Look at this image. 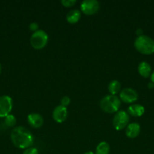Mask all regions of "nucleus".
I'll list each match as a JSON object with an SVG mask.
<instances>
[{
  "label": "nucleus",
  "instance_id": "obj_1",
  "mask_svg": "<svg viewBox=\"0 0 154 154\" xmlns=\"http://www.w3.org/2000/svg\"><path fill=\"white\" fill-rule=\"evenodd\" d=\"M11 139L16 147L19 149H27L31 147L34 142L33 134L27 128L17 126L11 132Z\"/></svg>",
  "mask_w": 154,
  "mask_h": 154
},
{
  "label": "nucleus",
  "instance_id": "obj_2",
  "mask_svg": "<svg viewBox=\"0 0 154 154\" xmlns=\"http://www.w3.org/2000/svg\"><path fill=\"white\" fill-rule=\"evenodd\" d=\"M134 48L140 54H152L154 53V40L145 35L138 36L134 41Z\"/></svg>",
  "mask_w": 154,
  "mask_h": 154
},
{
  "label": "nucleus",
  "instance_id": "obj_3",
  "mask_svg": "<svg viewBox=\"0 0 154 154\" xmlns=\"http://www.w3.org/2000/svg\"><path fill=\"white\" fill-rule=\"evenodd\" d=\"M120 105L121 100L119 98L113 95L104 96L100 102V107L101 110L108 114H113L119 111Z\"/></svg>",
  "mask_w": 154,
  "mask_h": 154
},
{
  "label": "nucleus",
  "instance_id": "obj_4",
  "mask_svg": "<svg viewBox=\"0 0 154 154\" xmlns=\"http://www.w3.org/2000/svg\"><path fill=\"white\" fill-rule=\"evenodd\" d=\"M48 42V35L42 29H39L33 32L30 38L31 46L36 50H41L45 48Z\"/></svg>",
  "mask_w": 154,
  "mask_h": 154
},
{
  "label": "nucleus",
  "instance_id": "obj_5",
  "mask_svg": "<svg viewBox=\"0 0 154 154\" xmlns=\"http://www.w3.org/2000/svg\"><path fill=\"white\" fill-rule=\"evenodd\" d=\"M129 114L125 111H119L115 114L113 119V127L116 130H122L127 127L129 122Z\"/></svg>",
  "mask_w": 154,
  "mask_h": 154
},
{
  "label": "nucleus",
  "instance_id": "obj_6",
  "mask_svg": "<svg viewBox=\"0 0 154 154\" xmlns=\"http://www.w3.org/2000/svg\"><path fill=\"white\" fill-rule=\"evenodd\" d=\"M81 11L86 15H93L98 13L100 4L97 0H85L81 3Z\"/></svg>",
  "mask_w": 154,
  "mask_h": 154
},
{
  "label": "nucleus",
  "instance_id": "obj_7",
  "mask_svg": "<svg viewBox=\"0 0 154 154\" xmlns=\"http://www.w3.org/2000/svg\"><path fill=\"white\" fill-rule=\"evenodd\" d=\"M13 107V101L8 96H0V117L9 115Z\"/></svg>",
  "mask_w": 154,
  "mask_h": 154
},
{
  "label": "nucleus",
  "instance_id": "obj_8",
  "mask_svg": "<svg viewBox=\"0 0 154 154\" xmlns=\"http://www.w3.org/2000/svg\"><path fill=\"white\" fill-rule=\"evenodd\" d=\"M138 99L137 91L132 88H125L119 93V99L125 103H133Z\"/></svg>",
  "mask_w": 154,
  "mask_h": 154
},
{
  "label": "nucleus",
  "instance_id": "obj_9",
  "mask_svg": "<svg viewBox=\"0 0 154 154\" xmlns=\"http://www.w3.org/2000/svg\"><path fill=\"white\" fill-rule=\"evenodd\" d=\"M67 114L68 111L66 108L62 106V105H57L53 111L52 117L54 121L58 123H61L66 120Z\"/></svg>",
  "mask_w": 154,
  "mask_h": 154
},
{
  "label": "nucleus",
  "instance_id": "obj_10",
  "mask_svg": "<svg viewBox=\"0 0 154 154\" xmlns=\"http://www.w3.org/2000/svg\"><path fill=\"white\" fill-rule=\"evenodd\" d=\"M27 121L32 127L38 129L43 125L44 119L42 116L38 113H31L27 117Z\"/></svg>",
  "mask_w": 154,
  "mask_h": 154
},
{
  "label": "nucleus",
  "instance_id": "obj_11",
  "mask_svg": "<svg viewBox=\"0 0 154 154\" xmlns=\"http://www.w3.org/2000/svg\"><path fill=\"white\" fill-rule=\"evenodd\" d=\"M140 132V126L137 123H130L125 129L126 136L130 138H135Z\"/></svg>",
  "mask_w": 154,
  "mask_h": 154
},
{
  "label": "nucleus",
  "instance_id": "obj_12",
  "mask_svg": "<svg viewBox=\"0 0 154 154\" xmlns=\"http://www.w3.org/2000/svg\"><path fill=\"white\" fill-rule=\"evenodd\" d=\"M144 107L139 104H133L128 108V114L133 117H141L144 114Z\"/></svg>",
  "mask_w": 154,
  "mask_h": 154
},
{
  "label": "nucleus",
  "instance_id": "obj_13",
  "mask_svg": "<svg viewBox=\"0 0 154 154\" xmlns=\"http://www.w3.org/2000/svg\"><path fill=\"white\" fill-rule=\"evenodd\" d=\"M137 70H138L139 74L143 78H148L152 74L150 65L147 62L143 61L140 63V64L138 65V67H137Z\"/></svg>",
  "mask_w": 154,
  "mask_h": 154
},
{
  "label": "nucleus",
  "instance_id": "obj_14",
  "mask_svg": "<svg viewBox=\"0 0 154 154\" xmlns=\"http://www.w3.org/2000/svg\"><path fill=\"white\" fill-rule=\"evenodd\" d=\"M82 16L81 11L78 9H72L69 11L66 16V21L71 24H74L78 22Z\"/></svg>",
  "mask_w": 154,
  "mask_h": 154
},
{
  "label": "nucleus",
  "instance_id": "obj_15",
  "mask_svg": "<svg viewBox=\"0 0 154 154\" xmlns=\"http://www.w3.org/2000/svg\"><path fill=\"white\" fill-rule=\"evenodd\" d=\"M108 90L110 95L116 96V94H118L121 90L120 82L116 81V80H113V81H110L108 85Z\"/></svg>",
  "mask_w": 154,
  "mask_h": 154
},
{
  "label": "nucleus",
  "instance_id": "obj_16",
  "mask_svg": "<svg viewBox=\"0 0 154 154\" xmlns=\"http://www.w3.org/2000/svg\"><path fill=\"white\" fill-rule=\"evenodd\" d=\"M110 150V147L108 143L106 141H102L97 146L95 154H109Z\"/></svg>",
  "mask_w": 154,
  "mask_h": 154
},
{
  "label": "nucleus",
  "instance_id": "obj_17",
  "mask_svg": "<svg viewBox=\"0 0 154 154\" xmlns=\"http://www.w3.org/2000/svg\"><path fill=\"white\" fill-rule=\"evenodd\" d=\"M17 123V119L12 114H9L5 117V124L8 127H14Z\"/></svg>",
  "mask_w": 154,
  "mask_h": 154
},
{
  "label": "nucleus",
  "instance_id": "obj_18",
  "mask_svg": "<svg viewBox=\"0 0 154 154\" xmlns=\"http://www.w3.org/2000/svg\"><path fill=\"white\" fill-rule=\"evenodd\" d=\"M75 3H76L75 0H62L61 1V4L66 8L72 7Z\"/></svg>",
  "mask_w": 154,
  "mask_h": 154
},
{
  "label": "nucleus",
  "instance_id": "obj_19",
  "mask_svg": "<svg viewBox=\"0 0 154 154\" xmlns=\"http://www.w3.org/2000/svg\"><path fill=\"white\" fill-rule=\"evenodd\" d=\"M70 101L71 100L69 97H68V96H63L61 99V100H60V105L66 108V106H68L69 105V103H70Z\"/></svg>",
  "mask_w": 154,
  "mask_h": 154
},
{
  "label": "nucleus",
  "instance_id": "obj_20",
  "mask_svg": "<svg viewBox=\"0 0 154 154\" xmlns=\"http://www.w3.org/2000/svg\"><path fill=\"white\" fill-rule=\"evenodd\" d=\"M23 154H39V150L35 147H29L24 150Z\"/></svg>",
  "mask_w": 154,
  "mask_h": 154
},
{
  "label": "nucleus",
  "instance_id": "obj_21",
  "mask_svg": "<svg viewBox=\"0 0 154 154\" xmlns=\"http://www.w3.org/2000/svg\"><path fill=\"white\" fill-rule=\"evenodd\" d=\"M29 28H30V29L31 30V31H33V32H35L38 31L39 30V24L37 23H32L30 24V26H29Z\"/></svg>",
  "mask_w": 154,
  "mask_h": 154
},
{
  "label": "nucleus",
  "instance_id": "obj_22",
  "mask_svg": "<svg viewBox=\"0 0 154 154\" xmlns=\"http://www.w3.org/2000/svg\"><path fill=\"white\" fill-rule=\"evenodd\" d=\"M142 32H142V29H137V31H136V33H137V37H138V36H140V35H142Z\"/></svg>",
  "mask_w": 154,
  "mask_h": 154
},
{
  "label": "nucleus",
  "instance_id": "obj_23",
  "mask_svg": "<svg viewBox=\"0 0 154 154\" xmlns=\"http://www.w3.org/2000/svg\"><path fill=\"white\" fill-rule=\"evenodd\" d=\"M154 87V84L152 82H151V83H149V84H148V88H149V89H152V88H153Z\"/></svg>",
  "mask_w": 154,
  "mask_h": 154
},
{
  "label": "nucleus",
  "instance_id": "obj_24",
  "mask_svg": "<svg viewBox=\"0 0 154 154\" xmlns=\"http://www.w3.org/2000/svg\"><path fill=\"white\" fill-rule=\"evenodd\" d=\"M150 79H151V81H152V82L154 84V71L152 72V74H151Z\"/></svg>",
  "mask_w": 154,
  "mask_h": 154
},
{
  "label": "nucleus",
  "instance_id": "obj_25",
  "mask_svg": "<svg viewBox=\"0 0 154 154\" xmlns=\"http://www.w3.org/2000/svg\"><path fill=\"white\" fill-rule=\"evenodd\" d=\"M84 154H95V153L92 151H87V152H85Z\"/></svg>",
  "mask_w": 154,
  "mask_h": 154
},
{
  "label": "nucleus",
  "instance_id": "obj_26",
  "mask_svg": "<svg viewBox=\"0 0 154 154\" xmlns=\"http://www.w3.org/2000/svg\"><path fill=\"white\" fill-rule=\"evenodd\" d=\"M1 72H2V66L1 64H0V73H1Z\"/></svg>",
  "mask_w": 154,
  "mask_h": 154
}]
</instances>
